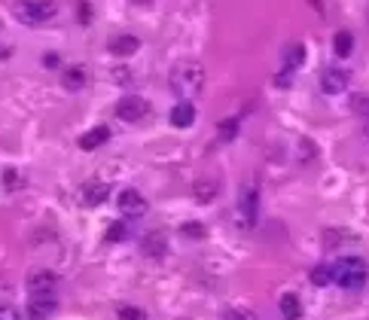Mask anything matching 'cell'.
I'll list each match as a JSON object with an SVG mask.
<instances>
[{
	"mask_svg": "<svg viewBox=\"0 0 369 320\" xmlns=\"http://www.w3.org/2000/svg\"><path fill=\"white\" fill-rule=\"evenodd\" d=\"M119 210L125 217H144L150 210V205H146V198L137 189H125V192H119Z\"/></svg>",
	"mask_w": 369,
	"mask_h": 320,
	"instance_id": "cell-8",
	"label": "cell"
},
{
	"mask_svg": "<svg viewBox=\"0 0 369 320\" xmlns=\"http://www.w3.org/2000/svg\"><path fill=\"white\" fill-rule=\"evenodd\" d=\"M61 82H64V89H68V91H80V89H86L89 73H86L82 64H73V68H68L61 73Z\"/></svg>",
	"mask_w": 369,
	"mask_h": 320,
	"instance_id": "cell-14",
	"label": "cell"
},
{
	"mask_svg": "<svg viewBox=\"0 0 369 320\" xmlns=\"http://www.w3.org/2000/svg\"><path fill=\"white\" fill-rule=\"evenodd\" d=\"M217 180H199L196 186H192V196H196V201H214L217 198Z\"/></svg>",
	"mask_w": 369,
	"mask_h": 320,
	"instance_id": "cell-18",
	"label": "cell"
},
{
	"mask_svg": "<svg viewBox=\"0 0 369 320\" xmlns=\"http://www.w3.org/2000/svg\"><path fill=\"white\" fill-rule=\"evenodd\" d=\"M217 134H220V141L229 143V141H235V134H238V119H223L217 128Z\"/></svg>",
	"mask_w": 369,
	"mask_h": 320,
	"instance_id": "cell-20",
	"label": "cell"
},
{
	"mask_svg": "<svg viewBox=\"0 0 369 320\" xmlns=\"http://www.w3.org/2000/svg\"><path fill=\"white\" fill-rule=\"evenodd\" d=\"M146 113H150V101L141 95H125V98H119V104H116V116L123 119V122H141Z\"/></svg>",
	"mask_w": 369,
	"mask_h": 320,
	"instance_id": "cell-7",
	"label": "cell"
},
{
	"mask_svg": "<svg viewBox=\"0 0 369 320\" xmlns=\"http://www.w3.org/2000/svg\"><path fill=\"white\" fill-rule=\"evenodd\" d=\"M351 107L357 113H369V95H354L351 98Z\"/></svg>",
	"mask_w": 369,
	"mask_h": 320,
	"instance_id": "cell-26",
	"label": "cell"
},
{
	"mask_svg": "<svg viewBox=\"0 0 369 320\" xmlns=\"http://www.w3.org/2000/svg\"><path fill=\"white\" fill-rule=\"evenodd\" d=\"M180 232L187 238H205V226H201V223H183Z\"/></svg>",
	"mask_w": 369,
	"mask_h": 320,
	"instance_id": "cell-24",
	"label": "cell"
},
{
	"mask_svg": "<svg viewBox=\"0 0 369 320\" xmlns=\"http://www.w3.org/2000/svg\"><path fill=\"white\" fill-rule=\"evenodd\" d=\"M110 137H113V134H110L107 125H95V128H89V132L80 137V150H98V146H104Z\"/></svg>",
	"mask_w": 369,
	"mask_h": 320,
	"instance_id": "cell-11",
	"label": "cell"
},
{
	"mask_svg": "<svg viewBox=\"0 0 369 320\" xmlns=\"http://www.w3.org/2000/svg\"><path fill=\"white\" fill-rule=\"evenodd\" d=\"M256 214H260V186L247 180L242 192H238V207H235V226L238 229H254Z\"/></svg>",
	"mask_w": 369,
	"mask_h": 320,
	"instance_id": "cell-5",
	"label": "cell"
},
{
	"mask_svg": "<svg viewBox=\"0 0 369 320\" xmlns=\"http://www.w3.org/2000/svg\"><path fill=\"white\" fill-rule=\"evenodd\" d=\"M302 61H306V46H302V43H290L287 49H284V64H281V70H278V77H275V82H278L281 89H287L290 86V77L299 70Z\"/></svg>",
	"mask_w": 369,
	"mask_h": 320,
	"instance_id": "cell-6",
	"label": "cell"
},
{
	"mask_svg": "<svg viewBox=\"0 0 369 320\" xmlns=\"http://www.w3.org/2000/svg\"><path fill=\"white\" fill-rule=\"evenodd\" d=\"M278 308H281L284 320H299L302 317V302H299L296 293H284L281 302H278Z\"/></svg>",
	"mask_w": 369,
	"mask_h": 320,
	"instance_id": "cell-15",
	"label": "cell"
},
{
	"mask_svg": "<svg viewBox=\"0 0 369 320\" xmlns=\"http://www.w3.org/2000/svg\"><path fill=\"white\" fill-rule=\"evenodd\" d=\"M333 265V283L342 290H363L369 281V265L361 256H342V260L330 262Z\"/></svg>",
	"mask_w": 369,
	"mask_h": 320,
	"instance_id": "cell-3",
	"label": "cell"
},
{
	"mask_svg": "<svg viewBox=\"0 0 369 320\" xmlns=\"http://www.w3.org/2000/svg\"><path fill=\"white\" fill-rule=\"evenodd\" d=\"M137 49H141V40H137L135 34H123L110 43V55H116V58H128V55H135Z\"/></svg>",
	"mask_w": 369,
	"mask_h": 320,
	"instance_id": "cell-13",
	"label": "cell"
},
{
	"mask_svg": "<svg viewBox=\"0 0 369 320\" xmlns=\"http://www.w3.org/2000/svg\"><path fill=\"white\" fill-rule=\"evenodd\" d=\"M311 283L315 287H327V283H333V265H327V262H320L311 269Z\"/></svg>",
	"mask_w": 369,
	"mask_h": 320,
	"instance_id": "cell-19",
	"label": "cell"
},
{
	"mask_svg": "<svg viewBox=\"0 0 369 320\" xmlns=\"http://www.w3.org/2000/svg\"><path fill=\"white\" fill-rule=\"evenodd\" d=\"M144 253L153 256V260H162V256L168 253V244H165V238L159 232H150L144 238Z\"/></svg>",
	"mask_w": 369,
	"mask_h": 320,
	"instance_id": "cell-16",
	"label": "cell"
},
{
	"mask_svg": "<svg viewBox=\"0 0 369 320\" xmlns=\"http://www.w3.org/2000/svg\"><path fill=\"white\" fill-rule=\"evenodd\" d=\"M320 89H324V95H342L348 89V73L342 68H327L320 73Z\"/></svg>",
	"mask_w": 369,
	"mask_h": 320,
	"instance_id": "cell-9",
	"label": "cell"
},
{
	"mask_svg": "<svg viewBox=\"0 0 369 320\" xmlns=\"http://www.w3.org/2000/svg\"><path fill=\"white\" fill-rule=\"evenodd\" d=\"M223 320H256V314H251L247 308H229L223 314Z\"/></svg>",
	"mask_w": 369,
	"mask_h": 320,
	"instance_id": "cell-23",
	"label": "cell"
},
{
	"mask_svg": "<svg viewBox=\"0 0 369 320\" xmlns=\"http://www.w3.org/2000/svg\"><path fill=\"white\" fill-rule=\"evenodd\" d=\"M80 198H82V205H86V207H98V205H104V201L110 198V186H107V183H101V180H92V183L82 186Z\"/></svg>",
	"mask_w": 369,
	"mask_h": 320,
	"instance_id": "cell-10",
	"label": "cell"
},
{
	"mask_svg": "<svg viewBox=\"0 0 369 320\" xmlns=\"http://www.w3.org/2000/svg\"><path fill=\"white\" fill-rule=\"evenodd\" d=\"M363 134H366V143H369V125H366V128H363Z\"/></svg>",
	"mask_w": 369,
	"mask_h": 320,
	"instance_id": "cell-29",
	"label": "cell"
},
{
	"mask_svg": "<svg viewBox=\"0 0 369 320\" xmlns=\"http://www.w3.org/2000/svg\"><path fill=\"white\" fill-rule=\"evenodd\" d=\"M13 15L22 25H46L58 15V4L55 0H15Z\"/></svg>",
	"mask_w": 369,
	"mask_h": 320,
	"instance_id": "cell-4",
	"label": "cell"
},
{
	"mask_svg": "<svg viewBox=\"0 0 369 320\" xmlns=\"http://www.w3.org/2000/svg\"><path fill=\"white\" fill-rule=\"evenodd\" d=\"M58 308V278L49 269H37L27 274V317L49 320Z\"/></svg>",
	"mask_w": 369,
	"mask_h": 320,
	"instance_id": "cell-1",
	"label": "cell"
},
{
	"mask_svg": "<svg viewBox=\"0 0 369 320\" xmlns=\"http://www.w3.org/2000/svg\"><path fill=\"white\" fill-rule=\"evenodd\" d=\"M333 49H336L339 58H351V52H354V37H351V31H336Z\"/></svg>",
	"mask_w": 369,
	"mask_h": 320,
	"instance_id": "cell-17",
	"label": "cell"
},
{
	"mask_svg": "<svg viewBox=\"0 0 369 320\" xmlns=\"http://www.w3.org/2000/svg\"><path fill=\"white\" fill-rule=\"evenodd\" d=\"M77 22L80 25L92 22V4H89V0H80V4H77Z\"/></svg>",
	"mask_w": 369,
	"mask_h": 320,
	"instance_id": "cell-22",
	"label": "cell"
},
{
	"mask_svg": "<svg viewBox=\"0 0 369 320\" xmlns=\"http://www.w3.org/2000/svg\"><path fill=\"white\" fill-rule=\"evenodd\" d=\"M168 86L180 101L196 98V95H201V89H205V68L196 61H183L168 73Z\"/></svg>",
	"mask_w": 369,
	"mask_h": 320,
	"instance_id": "cell-2",
	"label": "cell"
},
{
	"mask_svg": "<svg viewBox=\"0 0 369 320\" xmlns=\"http://www.w3.org/2000/svg\"><path fill=\"white\" fill-rule=\"evenodd\" d=\"M171 125L174 128H189L192 122H196V107L189 104V101H180V104L171 107Z\"/></svg>",
	"mask_w": 369,
	"mask_h": 320,
	"instance_id": "cell-12",
	"label": "cell"
},
{
	"mask_svg": "<svg viewBox=\"0 0 369 320\" xmlns=\"http://www.w3.org/2000/svg\"><path fill=\"white\" fill-rule=\"evenodd\" d=\"M4 183L9 189H22V177H18V171H6L4 174Z\"/></svg>",
	"mask_w": 369,
	"mask_h": 320,
	"instance_id": "cell-27",
	"label": "cell"
},
{
	"mask_svg": "<svg viewBox=\"0 0 369 320\" xmlns=\"http://www.w3.org/2000/svg\"><path fill=\"white\" fill-rule=\"evenodd\" d=\"M0 320H22V317H18V311L13 305H4L0 308Z\"/></svg>",
	"mask_w": 369,
	"mask_h": 320,
	"instance_id": "cell-28",
	"label": "cell"
},
{
	"mask_svg": "<svg viewBox=\"0 0 369 320\" xmlns=\"http://www.w3.org/2000/svg\"><path fill=\"white\" fill-rule=\"evenodd\" d=\"M125 238V223H113L107 229V241H123Z\"/></svg>",
	"mask_w": 369,
	"mask_h": 320,
	"instance_id": "cell-25",
	"label": "cell"
},
{
	"mask_svg": "<svg viewBox=\"0 0 369 320\" xmlns=\"http://www.w3.org/2000/svg\"><path fill=\"white\" fill-rule=\"evenodd\" d=\"M116 314H119V320H146V311L137 305H119Z\"/></svg>",
	"mask_w": 369,
	"mask_h": 320,
	"instance_id": "cell-21",
	"label": "cell"
}]
</instances>
